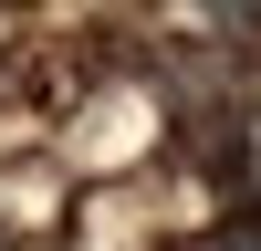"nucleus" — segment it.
I'll use <instances>...</instances> for the list:
<instances>
[{"label": "nucleus", "mask_w": 261, "mask_h": 251, "mask_svg": "<svg viewBox=\"0 0 261 251\" xmlns=\"http://www.w3.org/2000/svg\"><path fill=\"white\" fill-rule=\"evenodd\" d=\"M0 251H11V230H0Z\"/></svg>", "instance_id": "nucleus-2"}, {"label": "nucleus", "mask_w": 261, "mask_h": 251, "mask_svg": "<svg viewBox=\"0 0 261 251\" xmlns=\"http://www.w3.org/2000/svg\"><path fill=\"white\" fill-rule=\"evenodd\" d=\"M199 251H261V209H230V220H220V230H209V241H199Z\"/></svg>", "instance_id": "nucleus-1"}]
</instances>
